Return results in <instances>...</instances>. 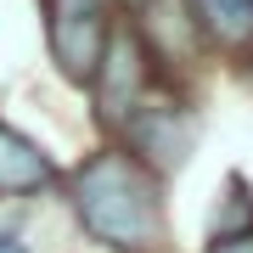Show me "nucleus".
I'll list each match as a JSON object with an SVG mask.
<instances>
[{"label": "nucleus", "mask_w": 253, "mask_h": 253, "mask_svg": "<svg viewBox=\"0 0 253 253\" xmlns=\"http://www.w3.org/2000/svg\"><path fill=\"white\" fill-rule=\"evenodd\" d=\"M73 203H79V219L101 242L129 248V253L158 248V231H163L158 191L124 152H101L84 163L79 180H73Z\"/></svg>", "instance_id": "1"}, {"label": "nucleus", "mask_w": 253, "mask_h": 253, "mask_svg": "<svg viewBox=\"0 0 253 253\" xmlns=\"http://www.w3.org/2000/svg\"><path fill=\"white\" fill-rule=\"evenodd\" d=\"M51 51L73 79H90L107 51L101 0H51Z\"/></svg>", "instance_id": "2"}, {"label": "nucleus", "mask_w": 253, "mask_h": 253, "mask_svg": "<svg viewBox=\"0 0 253 253\" xmlns=\"http://www.w3.org/2000/svg\"><path fill=\"white\" fill-rule=\"evenodd\" d=\"M51 180V163L34 141H23L17 129L0 124V197H17V191H40Z\"/></svg>", "instance_id": "3"}, {"label": "nucleus", "mask_w": 253, "mask_h": 253, "mask_svg": "<svg viewBox=\"0 0 253 253\" xmlns=\"http://www.w3.org/2000/svg\"><path fill=\"white\" fill-rule=\"evenodd\" d=\"M191 11L219 45H248L253 40V0H191Z\"/></svg>", "instance_id": "4"}, {"label": "nucleus", "mask_w": 253, "mask_h": 253, "mask_svg": "<svg viewBox=\"0 0 253 253\" xmlns=\"http://www.w3.org/2000/svg\"><path fill=\"white\" fill-rule=\"evenodd\" d=\"M129 135H135V146H146L158 163H174V158H186V135H174V113L169 107H152V113H141L135 124H129Z\"/></svg>", "instance_id": "5"}, {"label": "nucleus", "mask_w": 253, "mask_h": 253, "mask_svg": "<svg viewBox=\"0 0 253 253\" xmlns=\"http://www.w3.org/2000/svg\"><path fill=\"white\" fill-rule=\"evenodd\" d=\"M124 84L135 90V45L113 40V51H107V113H124Z\"/></svg>", "instance_id": "6"}, {"label": "nucleus", "mask_w": 253, "mask_h": 253, "mask_svg": "<svg viewBox=\"0 0 253 253\" xmlns=\"http://www.w3.org/2000/svg\"><path fill=\"white\" fill-rule=\"evenodd\" d=\"M214 253H253V231H242V236H225V242H214Z\"/></svg>", "instance_id": "7"}, {"label": "nucleus", "mask_w": 253, "mask_h": 253, "mask_svg": "<svg viewBox=\"0 0 253 253\" xmlns=\"http://www.w3.org/2000/svg\"><path fill=\"white\" fill-rule=\"evenodd\" d=\"M0 253H28V248H23V242H17L11 231H0Z\"/></svg>", "instance_id": "8"}]
</instances>
